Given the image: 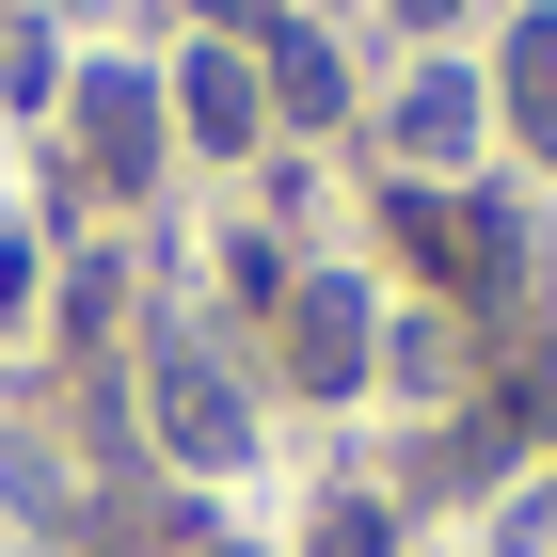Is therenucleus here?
<instances>
[{"label":"nucleus","mask_w":557,"mask_h":557,"mask_svg":"<svg viewBox=\"0 0 557 557\" xmlns=\"http://www.w3.org/2000/svg\"><path fill=\"white\" fill-rule=\"evenodd\" d=\"M287 350H302V383H319V398L367 383V302H350V287H302V302H287Z\"/></svg>","instance_id":"obj_3"},{"label":"nucleus","mask_w":557,"mask_h":557,"mask_svg":"<svg viewBox=\"0 0 557 557\" xmlns=\"http://www.w3.org/2000/svg\"><path fill=\"white\" fill-rule=\"evenodd\" d=\"M208 16H239V33H256V16H271V0H208Z\"/></svg>","instance_id":"obj_9"},{"label":"nucleus","mask_w":557,"mask_h":557,"mask_svg":"<svg viewBox=\"0 0 557 557\" xmlns=\"http://www.w3.org/2000/svg\"><path fill=\"white\" fill-rule=\"evenodd\" d=\"M175 81H191V128L208 144H256V64H239V48H191Z\"/></svg>","instance_id":"obj_4"},{"label":"nucleus","mask_w":557,"mask_h":557,"mask_svg":"<svg viewBox=\"0 0 557 557\" xmlns=\"http://www.w3.org/2000/svg\"><path fill=\"white\" fill-rule=\"evenodd\" d=\"M398 16H414V33H430V16H462V0H398Z\"/></svg>","instance_id":"obj_10"},{"label":"nucleus","mask_w":557,"mask_h":557,"mask_svg":"<svg viewBox=\"0 0 557 557\" xmlns=\"http://www.w3.org/2000/svg\"><path fill=\"white\" fill-rule=\"evenodd\" d=\"M510 128L557 160V16H525V33H510Z\"/></svg>","instance_id":"obj_5"},{"label":"nucleus","mask_w":557,"mask_h":557,"mask_svg":"<svg viewBox=\"0 0 557 557\" xmlns=\"http://www.w3.org/2000/svg\"><path fill=\"white\" fill-rule=\"evenodd\" d=\"M81 144H96L112 191H144V175H160V96H144L128 64H96V81H81Z\"/></svg>","instance_id":"obj_1"},{"label":"nucleus","mask_w":557,"mask_h":557,"mask_svg":"<svg viewBox=\"0 0 557 557\" xmlns=\"http://www.w3.org/2000/svg\"><path fill=\"white\" fill-rule=\"evenodd\" d=\"M398 144H414V160H462V144H478V96L446 81V64H430V81L398 96Z\"/></svg>","instance_id":"obj_6"},{"label":"nucleus","mask_w":557,"mask_h":557,"mask_svg":"<svg viewBox=\"0 0 557 557\" xmlns=\"http://www.w3.org/2000/svg\"><path fill=\"white\" fill-rule=\"evenodd\" d=\"M271 96H287L302 128H319V112H350V81H335V48H319V33H271Z\"/></svg>","instance_id":"obj_7"},{"label":"nucleus","mask_w":557,"mask_h":557,"mask_svg":"<svg viewBox=\"0 0 557 557\" xmlns=\"http://www.w3.org/2000/svg\"><path fill=\"white\" fill-rule=\"evenodd\" d=\"M319 557H383V510H335V525H319Z\"/></svg>","instance_id":"obj_8"},{"label":"nucleus","mask_w":557,"mask_h":557,"mask_svg":"<svg viewBox=\"0 0 557 557\" xmlns=\"http://www.w3.org/2000/svg\"><path fill=\"white\" fill-rule=\"evenodd\" d=\"M160 430L191 446V462H239V398H223L208 350H160Z\"/></svg>","instance_id":"obj_2"}]
</instances>
